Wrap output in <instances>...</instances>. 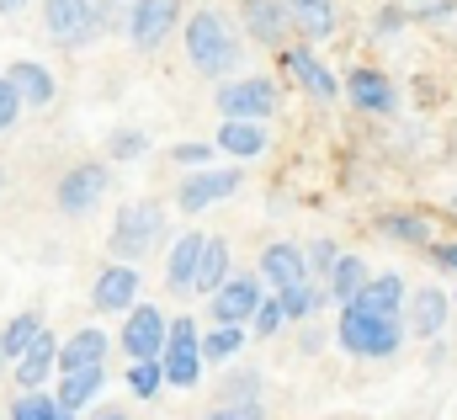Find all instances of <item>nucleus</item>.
<instances>
[{
    "instance_id": "a19ab883",
    "label": "nucleus",
    "mask_w": 457,
    "mask_h": 420,
    "mask_svg": "<svg viewBox=\"0 0 457 420\" xmlns=\"http://www.w3.org/2000/svg\"><path fill=\"white\" fill-rule=\"evenodd\" d=\"M431 261H442L447 272H457V239H447V245H431Z\"/></svg>"
},
{
    "instance_id": "f704fd0d",
    "label": "nucleus",
    "mask_w": 457,
    "mask_h": 420,
    "mask_svg": "<svg viewBox=\"0 0 457 420\" xmlns=\"http://www.w3.org/2000/svg\"><path fill=\"white\" fill-rule=\"evenodd\" d=\"M336 261H341L336 239H314V245H309V277H314V282H325V277L336 272Z\"/></svg>"
},
{
    "instance_id": "c756f323",
    "label": "nucleus",
    "mask_w": 457,
    "mask_h": 420,
    "mask_svg": "<svg viewBox=\"0 0 457 420\" xmlns=\"http://www.w3.org/2000/svg\"><path fill=\"white\" fill-rule=\"evenodd\" d=\"M37 330H43V315H37V309H21V315L0 330V346H5V357H11V367H16V357L37 340Z\"/></svg>"
},
{
    "instance_id": "cd10ccee",
    "label": "nucleus",
    "mask_w": 457,
    "mask_h": 420,
    "mask_svg": "<svg viewBox=\"0 0 457 420\" xmlns=\"http://www.w3.org/2000/svg\"><path fill=\"white\" fill-rule=\"evenodd\" d=\"M367 277H372V272H367V261H361V256H341V261H336V272L325 277V288H330V298H336V304H351V298L367 288Z\"/></svg>"
},
{
    "instance_id": "f3484780",
    "label": "nucleus",
    "mask_w": 457,
    "mask_h": 420,
    "mask_svg": "<svg viewBox=\"0 0 457 420\" xmlns=\"http://www.w3.org/2000/svg\"><path fill=\"white\" fill-rule=\"evenodd\" d=\"M239 11H245V27H250V38H255V43H266V48H277V43L287 38V27H293V11H287V0H245Z\"/></svg>"
},
{
    "instance_id": "f257e3e1",
    "label": "nucleus",
    "mask_w": 457,
    "mask_h": 420,
    "mask_svg": "<svg viewBox=\"0 0 457 420\" xmlns=\"http://www.w3.org/2000/svg\"><path fill=\"white\" fill-rule=\"evenodd\" d=\"M181 43H187V59H192V70H203L208 80H224L239 70V59H245V43H239V32H234V21H228L224 11H192L187 21H181Z\"/></svg>"
},
{
    "instance_id": "4c0bfd02",
    "label": "nucleus",
    "mask_w": 457,
    "mask_h": 420,
    "mask_svg": "<svg viewBox=\"0 0 457 420\" xmlns=\"http://www.w3.org/2000/svg\"><path fill=\"white\" fill-rule=\"evenodd\" d=\"M144 149H149V139H144L138 128H128V133H112V139H107V155H112V160H138Z\"/></svg>"
},
{
    "instance_id": "bb28decb",
    "label": "nucleus",
    "mask_w": 457,
    "mask_h": 420,
    "mask_svg": "<svg viewBox=\"0 0 457 420\" xmlns=\"http://www.w3.org/2000/svg\"><path fill=\"white\" fill-rule=\"evenodd\" d=\"M293 11V27L303 38H330L336 32V0H287Z\"/></svg>"
},
{
    "instance_id": "c9c22d12",
    "label": "nucleus",
    "mask_w": 457,
    "mask_h": 420,
    "mask_svg": "<svg viewBox=\"0 0 457 420\" xmlns=\"http://www.w3.org/2000/svg\"><path fill=\"white\" fill-rule=\"evenodd\" d=\"M282 324H287V315H282V298H261V309H255V319H250V330H255L261 340H271Z\"/></svg>"
},
{
    "instance_id": "a18cd8bd",
    "label": "nucleus",
    "mask_w": 457,
    "mask_h": 420,
    "mask_svg": "<svg viewBox=\"0 0 457 420\" xmlns=\"http://www.w3.org/2000/svg\"><path fill=\"white\" fill-rule=\"evenodd\" d=\"M0 192H5V171H0Z\"/></svg>"
},
{
    "instance_id": "20e7f679",
    "label": "nucleus",
    "mask_w": 457,
    "mask_h": 420,
    "mask_svg": "<svg viewBox=\"0 0 457 420\" xmlns=\"http://www.w3.org/2000/svg\"><path fill=\"white\" fill-rule=\"evenodd\" d=\"M160 239H165V208L160 203H133V208L117 213V223H112V256L117 261H133L138 266V256H149Z\"/></svg>"
},
{
    "instance_id": "58836bf2",
    "label": "nucleus",
    "mask_w": 457,
    "mask_h": 420,
    "mask_svg": "<svg viewBox=\"0 0 457 420\" xmlns=\"http://www.w3.org/2000/svg\"><path fill=\"white\" fill-rule=\"evenodd\" d=\"M16 117H21V91H16L11 75H0V133L16 128Z\"/></svg>"
},
{
    "instance_id": "1a4fd4ad",
    "label": "nucleus",
    "mask_w": 457,
    "mask_h": 420,
    "mask_svg": "<svg viewBox=\"0 0 457 420\" xmlns=\"http://www.w3.org/2000/svg\"><path fill=\"white\" fill-rule=\"evenodd\" d=\"M165 330H170V319L160 315L154 304L138 298V304L122 315V335H117V340H122V357H128V362L160 357V351H165Z\"/></svg>"
},
{
    "instance_id": "ddd939ff",
    "label": "nucleus",
    "mask_w": 457,
    "mask_h": 420,
    "mask_svg": "<svg viewBox=\"0 0 457 420\" xmlns=\"http://www.w3.org/2000/svg\"><path fill=\"white\" fill-rule=\"evenodd\" d=\"M203 245H208V234H197V229H187V234L170 239V250H165V288H170V293H192V288H197Z\"/></svg>"
},
{
    "instance_id": "2f4dec72",
    "label": "nucleus",
    "mask_w": 457,
    "mask_h": 420,
    "mask_svg": "<svg viewBox=\"0 0 457 420\" xmlns=\"http://www.w3.org/2000/svg\"><path fill=\"white\" fill-rule=\"evenodd\" d=\"M245 340H250V335H245V324H213V330L203 335V362H208V367H219V362H228Z\"/></svg>"
},
{
    "instance_id": "393cba45",
    "label": "nucleus",
    "mask_w": 457,
    "mask_h": 420,
    "mask_svg": "<svg viewBox=\"0 0 457 420\" xmlns=\"http://www.w3.org/2000/svg\"><path fill=\"white\" fill-rule=\"evenodd\" d=\"M404 309H410V330H415L420 340H436L442 324H447V293H442V288H420Z\"/></svg>"
},
{
    "instance_id": "0eeeda50",
    "label": "nucleus",
    "mask_w": 457,
    "mask_h": 420,
    "mask_svg": "<svg viewBox=\"0 0 457 420\" xmlns=\"http://www.w3.org/2000/svg\"><path fill=\"white\" fill-rule=\"evenodd\" d=\"M261 298H266V277L261 272H234L224 288L208 298V315H213V324H250L255 309H261Z\"/></svg>"
},
{
    "instance_id": "b1692460",
    "label": "nucleus",
    "mask_w": 457,
    "mask_h": 420,
    "mask_svg": "<svg viewBox=\"0 0 457 420\" xmlns=\"http://www.w3.org/2000/svg\"><path fill=\"white\" fill-rule=\"evenodd\" d=\"M228 277H234V256H228V239H219V234H213V239L203 245V261H197V288H192V293H197V298H213V293L224 288Z\"/></svg>"
},
{
    "instance_id": "473e14b6",
    "label": "nucleus",
    "mask_w": 457,
    "mask_h": 420,
    "mask_svg": "<svg viewBox=\"0 0 457 420\" xmlns=\"http://www.w3.org/2000/svg\"><path fill=\"white\" fill-rule=\"evenodd\" d=\"M160 383H165V362H160V357H144V362L128 367V389H133V399H154Z\"/></svg>"
},
{
    "instance_id": "5701e85b",
    "label": "nucleus",
    "mask_w": 457,
    "mask_h": 420,
    "mask_svg": "<svg viewBox=\"0 0 457 420\" xmlns=\"http://www.w3.org/2000/svg\"><path fill=\"white\" fill-rule=\"evenodd\" d=\"M102 383H107V373H102V362L96 367H75V373H59V405L64 410H86V405H96V394H102Z\"/></svg>"
},
{
    "instance_id": "72a5a7b5",
    "label": "nucleus",
    "mask_w": 457,
    "mask_h": 420,
    "mask_svg": "<svg viewBox=\"0 0 457 420\" xmlns=\"http://www.w3.org/2000/svg\"><path fill=\"white\" fill-rule=\"evenodd\" d=\"M203 420H266V410H261V399H219Z\"/></svg>"
},
{
    "instance_id": "7c9ffc66",
    "label": "nucleus",
    "mask_w": 457,
    "mask_h": 420,
    "mask_svg": "<svg viewBox=\"0 0 457 420\" xmlns=\"http://www.w3.org/2000/svg\"><path fill=\"white\" fill-rule=\"evenodd\" d=\"M378 229L388 239H404V245H431V218H420V213H383Z\"/></svg>"
},
{
    "instance_id": "c85d7f7f",
    "label": "nucleus",
    "mask_w": 457,
    "mask_h": 420,
    "mask_svg": "<svg viewBox=\"0 0 457 420\" xmlns=\"http://www.w3.org/2000/svg\"><path fill=\"white\" fill-rule=\"evenodd\" d=\"M277 298H282V315L287 319H309V315H320V304L330 298V288H320V282H293V288H277Z\"/></svg>"
},
{
    "instance_id": "a878e982",
    "label": "nucleus",
    "mask_w": 457,
    "mask_h": 420,
    "mask_svg": "<svg viewBox=\"0 0 457 420\" xmlns=\"http://www.w3.org/2000/svg\"><path fill=\"white\" fill-rule=\"evenodd\" d=\"M11 420H80V416L64 410L54 389H21V394L11 399Z\"/></svg>"
},
{
    "instance_id": "6e6552de",
    "label": "nucleus",
    "mask_w": 457,
    "mask_h": 420,
    "mask_svg": "<svg viewBox=\"0 0 457 420\" xmlns=\"http://www.w3.org/2000/svg\"><path fill=\"white\" fill-rule=\"evenodd\" d=\"M176 27H181V0H133L128 5V43L138 54L160 48Z\"/></svg>"
},
{
    "instance_id": "49530a36",
    "label": "nucleus",
    "mask_w": 457,
    "mask_h": 420,
    "mask_svg": "<svg viewBox=\"0 0 457 420\" xmlns=\"http://www.w3.org/2000/svg\"><path fill=\"white\" fill-rule=\"evenodd\" d=\"M453 298H457V293H453Z\"/></svg>"
},
{
    "instance_id": "f03ea898",
    "label": "nucleus",
    "mask_w": 457,
    "mask_h": 420,
    "mask_svg": "<svg viewBox=\"0 0 457 420\" xmlns=\"http://www.w3.org/2000/svg\"><path fill=\"white\" fill-rule=\"evenodd\" d=\"M336 340H341L351 357H394L404 346V319L399 315H367L356 304L341 309V324H336Z\"/></svg>"
},
{
    "instance_id": "412c9836",
    "label": "nucleus",
    "mask_w": 457,
    "mask_h": 420,
    "mask_svg": "<svg viewBox=\"0 0 457 420\" xmlns=\"http://www.w3.org/2000/svg\"><path fill=\"white\" fill-rule=\"evenodd\" d=\"M213 144L224 155H234V160H255V155H266V128L250 122V117H224L219 133H213Z\"/></svg>"
},
{
    "instance_id": "a211bd4d",
    "label": "nucleus",
    "mask_w": 457,
    "mask_h": 420,
    "mask_svg": "<svg viewBox=\"0 0 457 420\" xmlns=\"http://www.w3.org/2000/svg\"><path fill=\"white\" fill-rule=\"evenodd\" d=\"M261 277H266L271 288H293V282H303V277H309V250H298V245H287V239L266 245V256H261Z\"/></svg>"
},
{
    "instance_id": "39448f33",
    "label": "nucleus",
    "mask_w": 457,
    "mask_h": 420,
    "mask_svg": "<svg viewBox=\"0 0 457 420\" xmlns=\"http://www.w3.org/2000/svg\"><path fill=\"white\" fill-rule=\"evenodd\" d=\"M107 187H112V171L102 160H80V165H70L59 176L54 203H59V213H70V218H86V213L107 197Z\"/></svg>"
},
{
    "instance_id": "6ab92c4d",
    "label": "nucleus",
    "mask_w": 457,
    "mask_h": 420,
    "mask_svg": "<svg viewBox=\"0 0 457 420\" xmlns=\"http://www.w3.org/2000/svg\"><path fill=\"white\" fill-rule=\"evenodd\" d=\"M107 346H112L107 330H96V324L75 330L70 340H59V373H75V367H96V362H107Z\"/></svg>"
},
{
    "instance_id": "f8f14e48",
    "label": "nucleus",
    "mask_w": 457,
    "mask_h": 420,
    "mask_svg": "<svg viewBox=\"0 0 457 420\" xmlns=\"http://www.w3.org/2000/svg\"><path fill=\"white\" fill-rule=\"evenodd\" d=\"M245 171H192L181 187H176V208L181 213H208L213 203H224L228 192H239Z\"/></svg>"
},
{
    "instance_id": "aec40b11",
    "label": "nucleus",
    "mask_w": 457,
    "mask_h": 420,
    "mask_svg": "<svg viewBox=\"0 0 457 420\" xmlns=\"http://www.w3.org/2000/svg\"><path fill=\"white\" fill-rule=\"evenodd\" d=\"M351 304L367 309V315H399V309L410 304V293H404V277H399V272H383V277H367V288H361Z\"/></svg>"
},
{
    "instance_id": "423d86ee",
    "label": "nucleus",
    "mask_w": 457,
    "mask_h": 420,
    "mask_svg": "<svg viewBox=\"0 0 457 420\" xmlns=\"http://www.w3.org/2000/svg\"><path fill=\"white\" fill-rule=\"evenodd\" d=\"M43 27L54 43L80 48L102 32V16H96V0H43Z\"/></svg>"
},
{
    "instance_id": "9d476101",
    "label": "nucleus",
    "mask_w": 457,
    "mask_h": 420,
    "mask_svg": "<svg viewBox=\"0 0 457 420\" xmlns=\"http://www.w3.org/2000/svg\"><path fill=\"white\" fill-rule=\"evenodd\" d=\"M277 86L271 80H228L213 91V106L224 112V117H250V122H266L271 112H277Z\"/></svg>"
},
{
    "instance_id": "79ce46f5",
    "label": "nucleus",
    "mask_w": 457,
    "mask_h": 420,
    "mask_svg": "<svg viewBox=\"0 0 457 420\" xmlns=\"http://www.w3.org/2000/svg\"><path fill=\"white\" fill-rule=\"evenodd\" d=\"M21 5H27V0H0V16H16Z\"/></svg>"
},
{
    "instance_id": "37998d69",
    "label": "nucleus",
    "mask_w": 457,
    "mask_h": 420,
    "mask_svg": "<svg viewBox=\"0 0 457 420\" xmlns=\"http://www.w3.org/2000/svg\"><path fill=\"white\" fill-rule=\"evenodd\" d=\"M5 367H11V357H5V346H0V373H5Z\"/></svg>"
},
{
    "instance_id": "9b49d317",
    "label": "nucleus",
    "mask_w": 457,
    "mask_h": 420,
    "mask_svg": "<svg viewBox=\"0 0 457 420\" xmlns=\"http://www.w3.org/2000/svg\"><path fill=\"white\" fill-rule=\"evenodd\" d=\"M133 304H138V266L133 261L102 266V277L91 282V309L96 315H128Z\"/></svg>"
},
{
    "instance_id": "4be33fe9",
    "label": "nucleus",
    "mask_w": 457,
    "mask_h": 420,
    "mask_svg": "<svg viewBox=\"0 0 457 420\" xmlns=\"http://www.w3.org/2000/svg\"><path fill=\"white\" fill-rule=\"evenodd\" d=\"M11 80H16V91H21V106H32V112H43V106H54V75H48V64H37V59H16L11 70H5Z\"/></svg>"
},
{
    "instance_id": "ea45409f",
    "label": "nucleus",
    "mask_w": 457,
    "mask_h": 420,
    "mask_svg": "<svg viewBox=\"0 0 457 420\" xmlns=\"http://www.w3.org/2000/svg\"><path fill=\"white\" fill-rule=\"evenodd\" d=\"M213 155H219V144H176L170 149L176 165H213Z\"/></svg>"
},
{
    "instance_id": "c03bdc74",
    "label": "nucleus",
    "mask_w": 457,
    "mask_h": 420,
    "mask_svg": "<svg viewBox=\"0 0 457 420\" xmlns=\"http://www.w3.org/2000/svg\"><path fill=\"white\" fill-rule=\"evenodd\" d=\"M102 420H128V416H122V410H107V416H102Z\"/></svg>"
},
{
    "instance_id": "dca6fc26",
    "label": "nucleus",
    "mask_w": 457,
    "mask_h": 420,
    "mask_svg": "<svg viewBox=\"0 0 457 420\" xmlns=\"http://www.w3.org/2000/svg\"><path fill=\"white\" fill-rule=\"evenodd\" d=\"M345 97H351V106L378 112V117H388V112L399 106L394 80H388V75H378V70H351V75H345Z\"/></svg>"
},
{
    "instance_id": "7ed1b4c3",
    "label": "nucleus",
    "mask_w": 457,
    "mask_h": 420,
    "mask_svg": "<svg viewBox=\"0 0 457 420\" xmlns=\"http://www.w3.org/2000/svg\"><path fill=\"white\" fill-rule=\"evenodd\" d=\"M160 362H165V383L170 389H197L203 383V367L208 362H203V330H197V319H187V315L170 319Z\"/></svg>"
},
{
    "instance_id": "2eb2a0df",
    "label": "nucleus",
    "mask_w": 457,
    "mask_h": 420,
    "mask_svg": "<svg viewBox=\"0 0 457 420\" xmlns=\"http://www.w3.org/2000/svg\"><path fill=\"white\" fill-rule=\"evenodd\" d=\"M54 373H59V335L43 324L37 340L16 357V383L21 389H43V383H54Z\"/></svg>"
},
{
    "instance_id": "4468645a",
    "label": "nucleus",
    "mask_w": 457,
    "mask_h": 420,
    "mask_svg": "<svg viewBox=\"0 0 457 420\" xmlns=\"http://www.w3.org/2000/svg\"><path fill=\"white\" fill-rule=\"evenodd\" d=\"M282 70H287V75H293V80H298L314 102H336V97L345 91L341 80H336V75L314 59V48H282Z\"/></svg>"
},
{
    "instance_id": "e433bc0d",
    "label": "nucleus",
    "mask_w": 457,
    "mask_h": 420,
    "mask_svg": "<svg viewBox=\"0 0 457 420\" xmlns=\"http://www.w3.org/2000/svg\"><path fill=\"white\" fill-rule=\"evenodd\" d=\"M219 399H261V373H228L219 383Z\"/></svg>"
}]
</instances>
